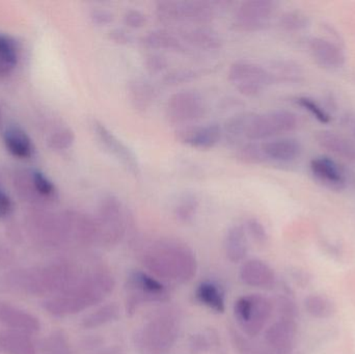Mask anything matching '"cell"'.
I'll list each match as a JSON object with an SVG mask.
<instances>
[{
  "instance_id": "cell-1",
  "label": "cell",
  "mask_w": 355,
  "mask_h": 354,
  "mask_svg": "<svg viewBox=\"0 0 355 354\" xmlns=\"http://www.w3.org/2000/svg\"><path fill=\"white\" fill-rule=\"evenodd\" d=\"M83 274L74 262L58 260L39 267L12 270L3 276V286L12 292L49 299L68 290Z\"/></svg>"
},
{
  "instance_id": "cell-2",
  "label": "cell",
  "mask_w": 355,
  "mask_h": 354,
  "mask_svg": "<svg viewBox=\"0 0 355 354\" xmlns=\"http://www.w3.org/2000/svg\"><path fill=\"white\" fill-rule=\"evenodd\" d=\"M116 287L114 276L104 268H95L83 274L78 282L60 294L49 297L43 308L54 317L76 315L104 301Z\"/></svg>"
},
{
  "instance_id": "cell-3",
  "label": "cell",
  "mask_w": 355,
  "mask_h": 354,
  "mask_svg": "<svg viewBox=\"0 0 355 354\" xmlns=\"http://www.w3.org/2000/svg\"><path fill=\"white\" fill-rule=\"evenodd\" d=\"M141 263L149 274L164 283L185 284L198 272L193 251L176 239L154 241L141 255Z\"/></svg>"
},
{
  "instance_id": "cell-4",
  "label": "cell",
  "mask_w": 355,
  "mask_h": 354,
  "mask_svg": "<svg viewBox=\"0 0 355 354\" xmlns=\"http://www.w3.org/2000/svg\"><path fill=\"white\" fill-rule=\"evenodd\" d=\"M181 330L179 312L164 308L139 328L135 337V349L139 354H172Z\"/></svg>"
},
{
  "instance_id": "cell-5",
  "label": "cell",
  "mask_w": 355,
  "mask_h": 354,
  "mask_svg": "<svg viewBox=\"0 0 355 354\" xmlns=\"http://www.w3.org/2000/svg\"><path fill=\"white\" fill-rule=\"evenodd\" d=\"M96 222L99 230V245L116 247L126 234L129 214L116 195L107 193L100 200Z\"/></svg>"
},
{
  "instance_id": "cell-6",
  "label": "cell",
  "mask_w": 355,
  "mask_h": 354,
  "mask_svg": "<svg viewBox=\"0 0 355 354\" xmlns=\"http://www.w3.org/2000/svg\"><path fill=\"white\" fill-rule=\"evenodd\" d=\"M273 310L275 303L265 295H243L234 303V317L246 337L256 338L266 328Z\"/></svg>"
},
{
  "instance_id": "cell-7",
  "label": "cell",
  "mask_w": 355,
  "mask_h": 354,
  "mask_svg": "<svg viewBox=\"0 0 355 354\" xmlns=\"http://www.w3.org/2000/svg\"><path fill=\"white\" fill-rule=\"evenodd\" d=\"M126 291V312L130 316L147 303H166L171 295L166 283L139 269L129 272Z\"/></svg>"
},
{
  "instance_id": "cell-8",
  "label": "cell",
  "mask_w": 355,
  "mask_h": 354,
  "mask_svg": "<svg viewBox=\"0 0 355 354\" xmlns=\"http://www.w3.org/2000/svg\"><path fill=\"white\" fill-rule=\"evenodd\" d=\"M297 126V116L289 110L277 109L265 114H252L245 139L259 143L292 132Z\"/></svg>"
},
{
  "instance_id": "cell-9",
  "label": "cell",
  "mask_w": 355,
  "mask_h": 354,
  "mask_svg": "<svg viewBox=\"0 0 355 354\" xmlns=\"http://www.w3.org/2000/svg\"><path fill=\"white\" fill-rule=\"evenodd\" d=\"M156 15L164 23H189L207 25L214 19L212 6L205 1L166 0L156 4Z\"/></svg>"
},
{
  "instance_id": "cell-10",
  "label": "cell",
  "mask_w": 355,
  "mask_h": 354,
  "mask_svg": "<svg viewBox=\"0 0 355 354\" xmlns=\"http://www.w3.org/2000/svg\"><path fill=\"white\" fill-rule=\"evenodd\" d=\"M229 80L236 89L248 97L259 95L265 87L275 82L270 71L248 60H237L230 67Z\"/></svg>"
},
{
  "instance_id": "cell-11",
  "label": "cell",
  "mask_w": 355,
  "mask_h": 354,
  "mask_svg": "<svg viewBox=\"0 0 355 354\" xmlns=\"http://www.w3.org/2000/svg\"><path fill=\"white\" fill-rule=\"evenodd\" d=\"M29 232L33 240L46 249H60L72 243L66 216H37L29 222Z\"/></svg>"
},
{
  "instance_id": "cell-12",
  "label": "cell",
  "mask_w": 355,
  "mask_h": 354,
  "mask_svg": "<svg viewBox=\"0 0 355 354\" xmlns=\"http://www.w3.org/2000/svg\"><path fill=\"white\" fill-rule=\"evenodd\" d=\"M205 112V100L198 91H178L166 103V116L173 124L189 125L202 118Z\"/></svg>"
},
{
  "instance_id": "cell-13",
  "label": "cell",
  "mask_w": 355,
  "mask_h": 354,
  "mask_svg": "<svg viewBox=\"0 0 355 354\" xmlns=\"http://www.w3.org/2000/svg\"><path fill=\"white\" fill-rule=\"evenodd\" d=\"M92 126H93L94 133L102 147L110 155L114 156L119 162H121V164L128 172L137 176L141 172V166H139V159H137L135 152L126 143H123L116 135H114V132L110 131L103 123L95 120Z\"/></svg>"
},
{
  "instance_id": "cell-14",
  "label": "cell",
  "mask_w": 355,
  "mask_h": 354,
  "mask_svg": "<svg viewBox=\"0 0 355 354\" xmlns=\"http://www.w3.org/2000/svg\"><path fill=\"white\" fill-rule=\"evenodd\" d=\"M275 10L270 0H248L240 4L235 14V25L241 30L256 31L266 27Z\"/></svg>"
},
{
  "instance_id": "cell-15",
  "label": "cell",
  "mask_w": 355,
  "mask_h": 354,
  "mask_svg": "<svg viewBox=\"0 0 355 354\" xmlns=\"http://www.w3.org/2000/svg\"><path fill=\"white\" fill-rule=\"evenodd\" d=\"M297 336L296 320L279 318L265 330L264 340L269 351L277 354H290L295 347Z\"/></svg>"
},
{
  "instance_id": "cell-16",
  "label": "cell",
  "mask_w": 355,
  "mask_h": 354,
  "mask_svg": "<svg viewBox=\"0 0 355 354\" xmlns=\"http://www.w3.org/2000/svg\"><path fill=\"white\" fill-rule=\"evenodd\" d=\"M223 136V128L218 124L183 126L177 131V139L184 145L196 149L208 150L214 148Z\"/></svg>"
},
{
  "instance_id": "cell-17",
  "label": "cell",
  "mask_w": 355,
  "mask_h": 354,
  "mask_svg": "<svg viewBox=\"0 0 355 354\" xmlns=\"http://www.w3.org/2000/svg\"><path fill=\"white\" fill-rule=\"evenodd\" d=\"M311 174L315 180L334 191H342L347 184V176L344 168L331 158L318 156L310 162Z\"/></svg>"
},
{
  "instance_id": "cell-18",
  "label": "cell",
  "mask_w": 355,
  "mask_h": 354,
  "mask_svg": "<svg viewBox=\"0 0 355 354\" xmlns=\"http://www.w3.org/2000/svg\"><path fill=\"white\" fill-rule=\"evenodd\" d=\"M70 228L72 243L79 247H91L99 243V230L96 218L78 211L64 213Z\"/></svg>"
},
{
  "instance_id": "cell-19",
  "label": "cell",
  "mask_w": 355,
  "mask_h": 354,
  "mask_svg": "<svg viewBox=\"0 0 355 354\" xmlns=\"http://www.w3.org/2000/svg\"><path fill=\"white\" fill-rule=\"evenodd\" d=\"M0 322L8 330L24 333L29 336L37 334L42 328L41 322L35 315L6 301H0Z\"/></svg>"
},
{
  "instance_id": "cell-20",
  "label": "cell",
  "mask_w": 355,
  "mask_h": 354,
  "mask_svg": "<svg viewBox=\"0 0 355 354\" xmlns=\"http://www.w3.org/2000/svg\"><path fill=\"white\" fill-rule=\"evenodd\" d=\"M240 280L246 286L259 289H272L277 284L275 270L260 259L248 260L240 268Z\"/></svg>"
},
{
  "instance_id": "cell-21",
  "label": "cell",
  "mask_w": 355,
  "mask_h": 354,
  "mask_svg": "<svg viewBox=\"0 0 355 354\" xmlns=\"http://www.w3.org/2000/svg\"><path fill=\"white\" fill-rule=\"evenodd\" d=\"M309 50L315 62L323 68L339 69L345 64V52L329 39L314 37L309 43Z\"/></svg>"
},
{
  "instance_id": "cell-22",
  "label": "cell",
  "mask_w": 355,
  "mask_h": 354,
  "mask_svg": "<svg viewBox=\"0 0 355 354\" xmlns=\"http://www.w3.org/2000/svg\"><path fill=\"white\" fill-rule=\"evenodd\" d=\"M265 161L289 163L300 157L302 148L294 139H277L261 143Z\"/></svg>"
},
{
  "instance_id": "cell-23",
  "label": "cell",
  "mask_w": 355,
  "mask_h": 354,
  "mask_svg": "<svg viewBox=\"0 0 355 354\" xmlns=\"http://www.w3.org/2000/svg\"><path fill=\"white\" fill-rule=\"evenodd\" d=\"M315 139L321 149L348 161H355V143L343 135L323 130L316 133Z\"/></svg>"
},
{
  "instance_id": "cell-24",
  "label": "cell",
  "mask_w": 355,
  "mask_h": 354,
  "mask_svg": "<svg viewBox=\"0 0 355 354\" xmlns=\"http://www.w3.org/2000/svg\"><path fill=\"white\" fill-rule=\"evenodd\" d=\"M179 37L184 43L202 50H214L221 47V37L218 33L207 25H191L184 27Z\"/></svg>"
},
{
  "instance_id": "cell-25",
  "label": "cell",
  "mask_w": 355,
  "mask_h": 354,
  "mask_svg": "<svg viewBox=\"0 0 355 354\" xmlns=\"http://www.w3.org/2000/svg\"><path fill=\"white\" fill-rule=\"evenodd\" d=\"M3 143L8 153L18 159H31L35 154L31 137L20 127H8L3 133Z\"/></svg>"
},
{
  "instance_id": "cell-26",
  "label": "cell",
  "mask_w": 355,
  "mask_h": 354,
  "mask_svg": "<svg viewBox=\"0 0 355 354\" xmlns=\"http://www.w3.org/2000/svg\"><path fill=\"white\" fill-rule=\"evenodd\" d=\"M196 301L210 311L223 314L225 311V291L217 283L204 281L196 287L194 292Z\"/></svg>"
},
{
  "instance_id": "cell-27",
  "label": "cell",
  "mask_w": 355,
  "mask_h": 354,
  "mask_svg": "<svg viewBox=\"0 0 355 354\" xmlns=\"http://www.w3.org/2000/svg\"><path fill=\"white\" fill-rule=\"evenodd\" d=\"M225 251L227 259L233 263L245 260L248 253V233L241 224H235L227 230L225 238Z\"/></svg>"
},
{
  "instance_id": "cell-28",
  "label": "cell",
  "mask_w": 355,
  "mask_h": 354,
  "mask_svg": "<svg viewBox=\"0 0 355 354\" xmlns=\"http://www.w3.org/2000/svg\"><path fill=\"white\" fill-rule=\"evenodd\" d=\"M144 45L150 49L166 50V51H185V43L181 37L168 29H154L143 37Z\"/></svg>"
},
{
  "instance_id": "cell-29",
  "label": "cell",
  "mask_w": 355,
  "mask_h": 354,
  "mask_svg": "<svg viewBox=\"0 0 355 354\" xmlns=\"http://www.w3.org/2000/svg\"><path fill=\"white\" fill-rule=\"evenodd\" d=\"M0 351L6 354H37L31 336L17 330L0 332Z\"/></svg>"
},
{
  "instance_id": "cell-30",
  "label": "cell",
  "mask_w": 355,
  "mask_h": 354,
  "mask_svg": "<svg viewBox=\"0 0 355 354\" xmlns=\"http://www.w3.org/2000/svg\"><path fill=\"white\" fill-rule=\"evenodd\" d=\"M120 315V307L116 303H106L85 316L80 326L83 330H96L116 321Z\"/></svg>"
},
{
  "instance_id": "cell-31",
  "label": "cell",
  "mask_w": 355,
  "mask_h": 354,
  "mask_svg": "<svg viewBox=\"0 0 355 354\" xmlns=\"http://www.w3.org/2000/svg\"><path fill=\"white\" fill-rule=\"evenodd\" d=\"M129 98L131 103L139 110H146L152 105L156 98V89L147 79H133L129 83Z\"/></svg>"
},
{
  "instance_id": "cell-32",
  "label": "cell",
  "mask_w": 355,
  "mask_h": 354,
  "mask_svg": "<svg viewBox=\"0 0 355 354\" xmlns=\"http://www.w3.org/2000/svg\"><path fill=\"white\" fill-rule=\"evenodd\" d=\"M309 315L316 319H327L336 313V306L329 297L321 294H310L304 301Z\"/></svg>"
},
{
  "instance_id": "cell-33",
  "label": "cell",
  "mask_w": 355,
  "mask_h": 354,
  "mask_svg": "<svg viewBox=\"0 0 355 354\" xmlns=\"http://www.w3.org/2000/svg\"><path fill=\"white\" fill-rule=\"evenodd\" d=\"M18 47L12 37L0 35V76L10 74L18 62Z\"/></svg>"
},
{
  "instance_id": "cell-34",
  "label": "cell",
  "mask_w": 355,
  "mask_h": 354,
  "mask_svg": "<svg viewBox=\"0 0 355 354\" xmlns=\"http://www.w3.org/2000/svg\"><path fill=\"white\" fill-rule=\"evenodd\" d=\"M252 112H243L236 114L225 122L223 128V135L227 137L230 141H242L245 139L246 130Z\"/></svg>"
},
{
  "instance_id": "cell-35",
  "label": "cell",
  "mask_w": 355,
  "mask_h": 354,
  "mask_svg": "<svg viewBox=\"0 0 355 354\" xmlns=\"http://www.w3.org/2000/svg\"><path fill=\"white\" fill-rule=\"evenodd\" d=\"M198 210V200L192 193H184L177 200L174 207V214L179 222H192Z\"/></svg>"
},
{
  "instance_id": "cell-36",
  "label": "cell",
  "mask_w": 355,
  "mask_h": 354,
  "mask_svg": "<svg viewBox=\"0 0 355 354\" xmlns=\"http://www.w3.org/2000/svg\"><path fill=\"white\" fill-rule=\"evenodd\" d=\"M42 351L45 354H72V347L68 337L62 330H54L42 342Z\"/></svg>"
},
{
  "instance_id": "cell-37",
  "label": "cell",
  "mask_w": 355,
  "mask_h": 354,
  "mask_svg": "<svg viewBox=\"0 0 355 354\" xmlns=\"http://www.w3.org/2000/svg\"><path fill=\"white\" fill-rule=\"evenodd\" d=\"M31 183L37 197L44 200H54L58 195L55 185L51 180L40 170H31Z\"/></svg>"
},
{
  "instance_id": "cell-38",
  "label": "cell",
  "mask_w": 355,
  "mask_h": 354,
  "mask_svg": "<svg viewBox=\"0 0 355 354\" xmlns=\"http://www.w3.org/2000/svg\"><path fill=\"white\" fill-rule=\"evenodd\" d=\"M237 156L246 163H262L265 161L262 147L258 141L242 143L238 148Z\"/></svg>"
},
{
  "instance_id": "cell-39",
  "label": "cell",
  "mask_w": 355,
  "mask_h": 354,
  "mask_svg": "<svg viewBox=\"0 0 355 354\" xmlns=\"http://www.w3.org/2000/svg\"><path fill=\"white\" fill-rule=\"evenodd\" d=\"M295 103L302 109L312 114L321 124H329L331 118L329 112L314 99L310 97H298L295 99Z\"/></svg>"
},
{
  "instance_id": "cell-40",
  "label": "cell",
  "mask_w": 355,
  "mask_h": 354,
  "mask_svg": "<svg viewBox=\"0 0 355 354\" xmlns=\"http://www.w3.org/2000/svg\"><path fill=\"white\" fill-rule=\"evenodd\" d=\"M279 24L285 30L300 31L309 26L310 20L304 12H298V10H291V12H285L281 17Z\"/></svg>"
},
{
  "instance_id": "cell-41",
  "label": "cell",
  "mask_w": 355,
  "mask_h": 354,
  "mask_svg": "<svg viewBox=\"0 0 355 354\" xmlns=\"http://www.w3.org/2000/svg\"><path fill=\"white\" fill-rule=\"evenodd\" d=\"M74 141V132L71 129L62 128L52 134L49 139V145L52 149L66 150L73 145Z\"/></svg>"
},
{
  "instance_id": "cell-42",
  "label": "cell",
  "mask_w": 355,
  "mask_h": 354,
  "mask_svg": "<svg viewBox=\"0 0 355 354\" xmlns=\"http://www.w3.org/2000/svg\"><path fill=\"white\" fill-rule=\"evenodd\" d=\"M275 306H277L279 318L296 320V317L298 315L297 306L290 297H285V295H279L275 299Z\"/></svg>"
},
{
  "instance_id": "cell-43",
  "label": "cell",
  "mask_w": 355,
  "mask_h": 354,
  "mask_svg": "<svg viewBox=\"0 0 355 354\" xmlns=\"http://www.w3.org/2000/svg\"><path fill=\"white\" fill-rule=\"evenodd\" d=\"M244 228H245L248 235H250L256 242L260 243V245H265L268 241V233H267L266 228L257 218H250L246 222Z\"/></svg>"
},
{
  "instance_id": "cell-44",
  "label": "cell",
  "mask_w": 355,
  "mask_h": 354,
  "mask_svg": "<svg viewBox=\"0 0 355 354\" xmlns=\"http://www.w3.org/2000/svg\"><path fill=\"white\" fill-rule=\"evenodd\" d=\"M213 340L214 337L210 334H204V333H200V334L194 335L190 340V349H191L192 353H202L206 351H210L213 346Z\"/></svg>"
},
{
  "instance_id": "cell-45",
  "label": "cell",
  "mask_w": 355,
  "mask_h": 354,
  "mask_svg": "<svg viewBox=\"0 0 355 354\" xmlns=\"http://www.w3.org/2000/svg\"><path fill=\"white\" fill-rule=\"evenodd\" d=\"M198 76L194 71L180 69V70L172 71L164 76V81L168 85H181L193 80Z\"/></svg>"
},
{
  "instance_id": "cell-46",
  "label": "cell",
  "mask_w": 355,
  "mask_h": 354,
  "mask_svg": "<svg viewBox=\"0 0 355 354\" xmlns=\"http://www.w3.org/2000/svg\"><path fill=\"white\" fill-rule=\"evenodd\" d=\"M125 25L130 27V28H141L147 22V17L141 10L137 8H130L125 12L123 17Z\"/></svg>"
},
{
  "instance_id": "cell-47",
  "label": "cell",
  "mask_w": 355,
  "mask_h": 354,
  "mask_svg": "<svg viewBox=\"0 0 355 354\" xmlns=\"http://www.w3.org/2000/svg\"><path fill=\"white\" fill-rule=\"evenodd\" d=\"M145 64L149 72L156 74V73L164 72L168 68V62L162 54L151 53L146 56Z\"/></svg>"
},
{
  "instance_id": "cell-48",
  "label": "cell",
  "mask_w": 355,
  "mask_h": 354,
  "mask_svg": "<svg viewBox=\"0 0 355 354\" xmlns=\"http://www.w3.org/2000/svg\"><path fill=\"white\" fill-rule=\"evenodd\" d=\"M89 18L93 21L94 24L103 25L112 24L114 20V15L112 10L104 8H95L89 12Z\"/></svg>"
},
{
  "instance_id": "cell-49",
  "label": "cell",
  "mask_w": 355,
  "mask_h": 354,
  "mask_svg": "<svg viewBox=\"0 0 355 354\" xmlns=\"http://www.w3.org/2000/svg\"><path fill=\"white\" fill-rule=\"evenodd\" d=\"M108 35L112 41L120 44V45H128L133 42L132 33H129L126 29L120 28V27L112 28V30H110Z\"/></svg>"
},
{
  "instance_id": "cell-50",
  "label": "cell",
  "mask_w": 355,
  "mask_h": 354,
  "mask_svg": "<svg viewBox=\"0 0 355 354\" xmlns=\"http://www.w3.org/2000/svg\"><path fill=\"white\" fill-rule=\"evenodd\" d=\"M14 203L10 195L0 188V220H4L12 214Z\"/></svg>"
},
{
  "instance_id": "cell-51",
  "label": "cell",
  "mask_w": 355,
  "mask_h": 354,
  "mask_svg": "<svg viewBox=\"0 0 355 354\" xmlns=\"http://www.w3.org/2000/svg\"><path fill=\"white\" fill-rule=\"evenodd\" d=\"M15 260V254L10 247L0 243V269L12 265Z\"/></svg>"
},
{
  "instance_id": "cell-52",
  "label": "cell",
  "mask_w": 355,
  "mask_h": 354,
  "mask_svg": "<svg viewBox=\"0 0 355 354\" xmlns=\"http://www.w3.org/2000/svg\"><path fill=\"white\" fill-rule=\"evenodd\" d=\"M99 354H123V353L119 347H112V348L106 349V351H102Z\"/></svg>"
},
{
  "instance_id": "cell-53",
  "label": "cell",
  "mask_w": 355,
  "mask_h": 354,
  "mask_svg": "<svg viewBox=\"0 0 355 354\" xmlns=\"http://www.w3.org/2000/svg\"><path fill=\"white\" fill-rule=\"evenodd\" d=\"M354 139H355V121H354Z\"/></svg>"
}]
</instances>
